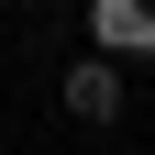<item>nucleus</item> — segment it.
<instances>
[{"label":"nucleus","instance_id":"f257e3e1","mask_svg":"<svg viewBox=\"0 0 155 155\" xmlns=\"http://www.w3.org/2000/svg\"><path fill=\"white\" fill-rule=\"evenodd\" d=\"M67 111L78 122H122V55H67Z\"/></svg>","mask_w":155,"mask_h":155},{"label":"nucleus","instance_id":"f03ea898","mask_svg":"<svg viewBox=\"0 0 155 155\" xmlns=\"http://www.w3.org/2000/svg\"><path fill=\"white\" fill-rule=\"evenodd\" d=\"M89 45L100 55H155V0H89Z\"/></svg>","mask_w":155,"mask_h":155}]
</instances>
